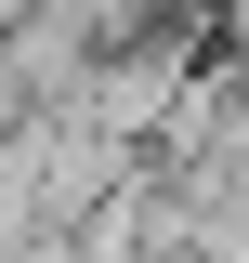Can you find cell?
I'll return each instance as SVG.
<instances>
[{
    "mask_svg": "<svg viewBox=\"0 0 249 263\" xmlns=\"http://www.w3.org/2000/svg\"><path fill=\"white\" fill-rule=\"evenodd\" d=\"M13 13H27V0H0V27H13Z\"/></svg>",
    "mask_w": 249,
    "mask_h": 263,
    "instance_id": "cell-1",
    "label": "cell"
}]
</instances>
